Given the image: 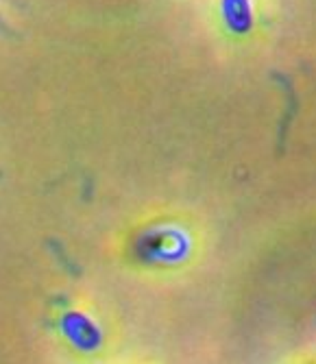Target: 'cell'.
Listing matches in <instances>:
<instances>
[{"instance_id":"obj_1","label":"cell","mask_w":316,"mask_h":364,"mask_svg":"<svg viewBox=\"0 0 316 364\" xmlns=\"http://www.w3.org/2000/svg\"><path fill=\"white\" fill-rule=\"evenodd\" d=\"M225 18L234 31H246L251 24L249 0H225Z\"/></svg>"}]
</instances>
